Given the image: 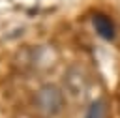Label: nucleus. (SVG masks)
Segmentation results:
<instances>
[{"label":"nucleus","mask_w":120,"mask_h":118,"mask_svg":"<svg viewBox=\"0 0 120 118\" xmlns=\"http://www.w3.org/2000/svg\"><path fill=\"white\" fill-rule=\"evenodd\" d=\"M34 105L39 114L52 118L58 112H62V109L66 105V96L58 84L49 82V84H43L38 88V92L34 94Z\"/></svg>","instance_id":"f257e3e1"},{"label":"nucleus","mask_w":120,"mask_h":118,"mask_svg":"<svg viewBox=\"0 0 120 118\" xmlns=\"http://www.w3.org/2000/svg\"><path fill=\"white\" fill-rule=\"evenodd\" d=\"M64 84H66V90L77 99H81L88 92V79L84 75V69H81L77 66L68 69V73L64 77Z\"/></svg>","instance_id":"f03ea898"},{"label":"nucleus","mask_w":120,"mask_h":118,"mask_svg":"<svg viewBox=\"0 0 120 118\" xmlns=\"http://www.w3.org/2000/svg\"><path fill=\"white\" fill-rule=\"evenodd\" d=\"M92 24H94V30L98 32V36L103 37V39H109V41H111V39L114 37V34H116L114 22H112L111 17L105 15V13H94Z\"/></svg>","instance_id":"7ed1b4c3"},{"label":"nucleus","mask_w":120,"mask_h":118,"mask_svg":"<svg viewBox=\"0 0 120 118\" xmlns=\"http://www.w3.org/2000/svg\"><path fill=\"white\" fill-rule=\"evenodd\" d=\"M84 118H105V101L103 99H94L88 103Z\"/></svg>","instance_id":"20e7f679"}]
</instances>
